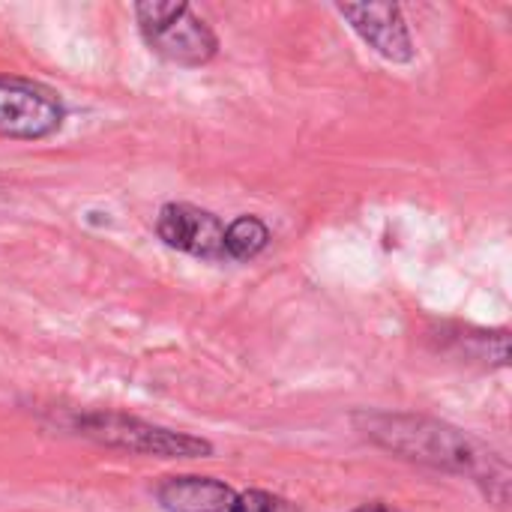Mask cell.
I'll return each mask as SVG.
<instances>
[{"label": "cell", "instance_id": "cell-1", "mask_svg": "<svg viewBox=\"0 0 512 512\" xmlns=\"http://www.w3.org/2000/svg\"><path fill=\"white\" fill-rule=\"evenodd\" d=\"M357 432L372 441L375 447L435 468L447 474H462L486 486V492L504 507L507 504V483L510 471L498 453L465 435L462 429L441 423L423 414H387V411H360L354 414Z\"/></svg>", "mask_w": 512, "mask_h": 512}, {"label": "cell", "instance_id": "cell-2", "mask_svg": "<svg viewBox=\"0 0 512 512\" xmlns=\"http://www.w3.org/2000/svg\"><path fill=\"white\" fill-rule=\"evenodd\" d=\"M75 435L120 450L129 456H150V459H207L213 456V444L198 435L174 432L165 426H153L147 420L120 414V411H90L75 417Z\"/></svg>", "mask_w": 512, "mask_h": 512}, {"label": "cell", "instance_id": "cell-3", "mask_svg": "<svg viewBox=\"0 0 512 512\" xmlns=\"http://www.w3.org/2000/svg\"><path fill=\"white\" fill-rule=\"evenodd\" d=\"M132 12L150 51H156L168 63L195 69V66L210 63L219 54L216 33L186 3L144 0V3H135Z\"/></svg>", "mask_w": 512, "mask_h": 512}, {"label": "cell", "instance_id": "cell-4", "mask_svg": "<svg viewBox=\"0 0 512 512\" xmlns=\"http://www.w3.org/2000/svg\"><path fill=\"white\" fill-rule=\"evenodd\" d=\"M63 120V99L51 87L0 72V138L39 141L54 135Z\"/></svg>", "mask_w": 512, "mask_h": 512}, {"label": "cell", "instance_id": "cell-5", "mask_svg": "<svg viewBox=\"0 0 512 512\" xmlns=\"http://www.w3.org/2000/svg\"><path fill=\"white\" fill-rule=\"evenodd\" d=\"M336 12L384 60L411 63L417 57L414 39H411L408 21L399 3H339Z\"/></svg>", "mask_w": 512, "mask_h": 512}, {"label": "cell", "instance_id": "cell-6", "mask_svg": "<svg viewBox=\"0 0 512 512\" xmlns=\"http://www.w3.org/2000/svg\"><path fill=\"white\" fill-rule=\"evenodd\" d=\"M156 234L168 249L195 255V258H225L222 249V237H225V225L192 204H165L156 216Z\"/></svg>", "mask_w": 512, "mask_h": 512}, {"label": "cell", "instance_id": "cell-7", "mask_svg": "<svg viewBox=\"0 0 512 512\" xmlns=\"http://www.w3.org/2000/svg\"><path fill=\"white\" fill-rule=\"evenodd\" d=\"M237 495L213 477H165L156 486V504L165 512H237Z\"/></svg>", "mask_w": 512, "mask_h": 512}, {"label": "cell", "instance_id": "cell-8", "mask_svg": "<svg viewBox=\"0 0 512 512\" xmlns=\"http://www.w3.org/2000/svg\"><path fill=\"white\" fill-rule=\"evenodd\" d=\"M444 342H450L468 360H480L486 366H507L510 363V333L507 330L456 327V333H444Z\"/></svg>", "mask_w": 512, "mask_h": 512}, {"label": "cell", "instance_id": "cell-9", "mask_svg": "<svg viewBox=\"0 0 512 512\" xmlns=\"http://www.w3.org/2000/svg\"><path fill=\"white\" fill-rule=\"evenodd\" d=\"M267 243H270V228L258 216L234 219L222 237L225 258H231V261H252L267 249Z\"/></svg>", "mask_w": 512, "mask_h": 512}, {"label": "cell", "instance_id": "cell-10", "mask_svg": "<svg viewBox=\"0 0 512 512\" xmlns=\"http://www.w3.org/2000/svg\"><path fill=\"white\" fill-rule=\"evenodd\" d=\"M237 512H297L285 498L264 492V489H249L237 495Z\"/></svg>", "mask_w": 512, "mask_h": 512}, {"label": "cell", "instance_id": "cell-11", "mask_svg": "<svg viewBox=\"0 0 512 512\" xmlns=\"http://www.w3.org/2000/svg\"><path fill=\"white\" fill-rule=\"evenodd\" d=\"M351 512H384V504H363V507H357V510Z\"/></svg>", "mask_w": 512, "mask_h": 512}, {"label": "cell", "instance_id": "cell-12", "mask_svg": "<svg viewBox=\"0 0 512 512\" xmlns=\"http://www.w3.org/2000/svg\"><path fill=\"white\" fill-rule=\"evenodd\" d=\"M384 512H399V510H393V507H387V504H384Z\"/></svg>", "mask_w": 512, "mask_h": 512}]
</instances>
